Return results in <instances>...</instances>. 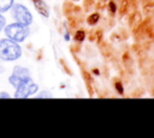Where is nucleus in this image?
<instances>
[{"mask_svg":"<svg viewBox=\"0 0 154 138\" xmlns=\"http://www.w3.org/2000/svg\"><path fill=\"white\" fill-rule=\"evenodd\" d=\"M22 55V48L19 47L18 42L2 38L0 40V59L4 61H13L19 59Z\"/></svg>","mask_w":154,"mask_h":138,"instance_id":"1","label":"nucleus"},{"mask_svg":"<svg viewBox=\"0 0 154 138\" xmlns=\"http://www.w3.org/2000/svg\"><path fill=\"white\" fill-rule=\"evenodd\" d=\"M5 35L10 40H13L16 42H23L29 35V26L22 25L19 23L5 25Z\"/></svg>","mask_w":154,"mask_h":138,"instance_id":"2","label":"nucleus"},{"mask_svg":"<svg viewBox=\"0 0 154 138\" xmlns=\"http://www.w3.org/2000/svg\"><path fill=\"white\" fill-rule=\"evenodd\" d=\"M12 16L17 20V23H19L22 25L29 26L32 23V16H31L30 11L20 4H16L12 6Z\"/></svg>","mask_w":154,"mask_h":138,"instance_id":"3","label":"nucleus"},{"mask_svg":"<svg viewBox=\"0 0 154 138\" xmlns=\"http://www.w3.org/2000/svg\"><path fill=\"white\" fill-rule=\"evenodd\" d=\"M16 94H14V97L16 98H25V97H29L30 95L35 94L38 89L37 84L32 82V79L29 77L26 79H24L17 88H16Z\"/></svg>","mask_w":154,"mask_h":138,"instance_id":"4","label":"nucleus"},{"mask_svg":"<svg viewBox=\"0 0 154 138\" xmlns=\"http://www.w3.org/2000/svg\"><path fill=\"white\" fill-rule=\"evenodd\" d=\"M29 77H30V72H29L28 68H25V67H23V66H16V67L13 68L12 74H11L10 78H8V82H10V84H11L12 86L17 88L24 79H26V78H29Z\"/></svg>","mask_w":154,"mask_h":138,"instance_id":"5","label":"nucleus"},{"mask_svg":"<svg viewBox=\"0 0 154 138\" xmlns=\"http://www.w3.org/2000/svg\"><path fill=\"white\" fill-rule=\"evenodd\" d=\"M34 5H35L36 10H37L42 16L48 17V8H47V6L45 5V2H43L42 0H35V1H34Z\"/></svg>","mask_w":154,"mask_h":138,"instance_id":"6","label":"nucleus"},{"mask_svg":"<svg viewBox=\"0 0 154 138\" xmlns=\"http://www.w3.org/2000/svg\"><path fill=\"white\" fill-rule=\"evenodd\" d=\"M14 5V0H0V12H6Z\"/></svg>","mask_w":154,"mask_h":138,"instance_id":"7","label":"nucleus"},{"mask_svg":"<svg viewBox=\"0 0 154 138\" xmlns=\"http://www.w3.org/2000/svg\"><path fill=\"white\" fill-rule=\"evenodd\" d=\"M84 38H85V32H84L83 30H78V31L75 34V36H73V40H75L76 42H83Z\"/></svg>","mask_w":154,"mask_h":138,"instance_id":"8","label":"nucleus"},{"mask_svg":"<svg viewBox=\"0 0 154 138\" xmlns=\"http://www.w3.org/2000/svg\"><path fill=\"white\" fill-rule=\"evenodd\" d=\"M99 18H100L99 13H91V14L88 17V23H89V24H96L97 20H99Z\"/></svg>","mask_w":154,"mask_h":138,"instance_id":"9","label":"nucleus"},{"mask_svg":"<svg viewBox=\"0 0 154 138\" xmlns=\"http://www.w3.org/2000/svg\"><path fill=\"white\" fill-rule=\"evenodd\" d=\"M5 25H6V19H5V17L0 13V31L5 28Z\"/></svg>","mask_w":154,"mask_h":138,"instance_id":"10","label":"nucleus"},{"mask_svg":"<svg viewBox=\"0 0 154 138\" xmlns=\"http://www.w3.org/2000/svg\"><path fill=\"white\" fill-rule=\"evenodd\" d=\"M116 89H117V91L119 94H123V85L120 84V82H117L116 83Z\"/></svg>","mask_w":154,"mask_h":138,"instance_id":"11","label":"nucleus"},{"mask_svg":"<svg viewBox=\"0 0 154 138\" xmlns=\"http://www.w3.org/2000/svg\"><path fill=\"white\" fill-rule=\"evenodd\" d=\"M51 96H52V95L48 94V92H41V94L37 95V97H40V98H41V97H51Z\"/></svg>","mask_w":154,"mask_h":138,"instance_id":"12","label":"nucleus"},{"mask_svg":"<svg viewBox=\"0 0 154 138\" xmlns=\"http://www.w3.org/2000/svg\"><path fill=\"white\" fill-rule=\"evenodd\" d=\"M10 94L7 92H0V98H10Z\"/></svg>","mask_w":154,"mask_h":138,"instance_id":"13","label":"nucleus"},{"mask_svg":"<svg viewBox=\"0 0 154 138\" xmlns=\"http://www.w3.org/2000/svg\"><path fill=\"white\" fill-rule=\"evenodd\" d=\"M109 10L112 11V12H116V5H114V2H109Z\"/></svg>","mask_w":154,"mask_h":138,"instance_id":"14","label":"nucleus"},{"mask_svg":"<svg viewBox=\"0 0 154 138\" xmlns=\"http://www.w3.org/2000/svg\"><path fill=\"white\" fill-rule=\"evenodd\" d=\"M64 37H65L66 41H69V40H70V35H69V32H65V36H64Z\"/></svg>","mask_w":154,"mask_h":138,"instance_id":"15","label":"nucleus"},{"mask_svg":"<svg viewBox=\"0 0 154 138\" xmlns=\"http://www.w3.org/2000/svg\"><path fill=\"white\" fill-rule=\"evenodd\" d=\"M94 73H95V74H99V71L95 68V70H94Z\"/></svg>","mask_w":154,"mask_h":138,"instance_id":"16","label":"nucleus"},{"mask_svg":"<svg viewBox=\"0 0 154 138\" xmlns=\"http://www.w3.org/2000/svg\"><path fill=\"white\" fill-rule=\"evenodd\" d=\"M32 1H35V0H32Z\"/></svg>","mask_w":154,"mask_h":138,"instance_id":"17","label":"nucleus"}]
</instances>
